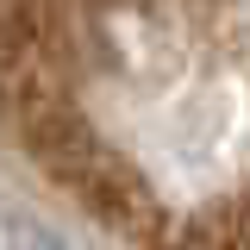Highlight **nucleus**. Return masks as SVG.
<instances>
[{
  "instance_id": "1",
  "label": "nucleus",
  "mask_w": 250,
  "mask_h": 250,
  "mask_svg": "<svg viewBox=\"0 0 250 250\" xmlns=\"http://www.w3.org/2000/svg\"><path fill=\"white\" fill-rule=\"evenodd\" d=\"M0 138L131 250H250V13H0Z\"/></svg>"
}]
</instances>
